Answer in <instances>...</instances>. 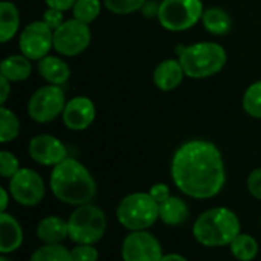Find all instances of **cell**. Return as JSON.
<instances>
[{
  "label": "cell",
  "mask_w": 261,
  "mask_h": 261,
  "mask_svg": "<svg viewBox=\"0 0 261 261\" xmlns=\"http://www.w3.org/2000/svg\"><path fill=\"white\" fill-rule=\"evenodd\" d=\"M171 177L188 197L211 199L217 196L226 180L220 150L203 139L182 144L171 159Z\"/></svg>",
  "instance_id": "6da1fadb"
},
{
  "label": "cell",
  "mask_w": 261,
  "mask_h": 261,
  "mask_svg": "<svg viewBox=\"0 0 261 261\" xmlns=\"http://www.w3.org/2000/svg\"><path fill=\"white\" fill-rule=\"evenodd\" d=\"M29 261H72V254L63 245H44L31 255Z\"/></svg>",
  "instance_id": "4316f807"
},
{
  "label": "cell",
  "mask_w": 261,
  "mask_h": 261,
  "mask_svg": "<svg viewBox=\"0 0 261 261\" xmlns=\"http://www.w3.org/2000/svg\"><path fill=\"white\" fill-rule=\"evenodd\" d=\"M231 254L239 261H252L258 255V243L249 234H239L229 245Z\"/></svg>",
  "instance_id": "603a6c76"
},
{
  "label": "cell",
  "mask_w": 261,
  "mask_h": 261,
  "mask_svg": "<svg viewBox=\"0 0 261 261\" xmlns=\"http://www.w3.org/2000/svg\"><path fill=\"white\" fill-rule=\"evenodd\" d=\"M29 156L43 167H55L67 159L66 145L52 135H38L29 141Z\"/></svg>",
  "instance_id": "4fadbf2b"
},
{
  "label": "cell",
  "mask_w": 261,
  "mask_h": 261,
  "mask_svg": "<svg viewBox=\"0 0 261 261\" xmlns=\"http://www.w3.org/2000/svg\"><path fill=\"white\" fill-rule=\"evenodd\" d=\"M23 243V231L20 223L9 214H0V252L3 255L17 251Z\"/></svg>",
  "instance_id": "e0dca14e"
},
{
  "label": "cell",
  "mask_w": 261,
  "mask_h": 261,
  "mask_svg": "<svg viewBox=\"0 0 261 261\" xmlns=\"http://www.w3.org/2000/svg\"><path fill=\"white\" fill-rule=\"evenodd\" d=\"M202 24L213 35H226L232 28V18L225 9L213 6L203 11Z\"/></svg>",
  "instance_id": "44dd1931"
},
{
  "label": "cell",
  "mask_w": 261,
  "mask_h": 261,
  "mask_svg": "<svg viewBox=\"0 0 261 261\" xmlns=\"http://www.w3.org/2000/svg\"><path fill=\"white\" fill-rule=\"evenodd\" d=\"M92 40V32L87 23L76 18L64 20L54 31V49L63 57H76L83 54Z\"/></svg>",
  "instance_id": "9c48e42d"
},
{
  "label": "cell",
  "mask_w": 261,
  "mask_h": 261,
  "mask_svg": "<svg viewBox=\"0 0 261 261\" xmlns=\"http://www.w3.org/2000/svg\"><path fill=\"white\" fill-rule=\"evenodd\" d=\"M63 122L69 130L83 132L92 125L96 116L95 102L87 96H75L66 102L63 112Z\"/></svg>",
  "instance_id": "5bb4252c"
},
{
  "label": "cell",
  "mask_w": 261,
  "mask_h": 261,
  "mask_svg": "<svg viewBox=\"0 0 261 261\" xmlns=\"http://www.w3.org/2000/svg\"><path fill=\"white\" fill-rule=\"evenodd\" d=\"M20 14L14 3L3 0L0 3V41L8 43L18 31Z\"/></svg>",
  "instance_id": "7402d4cb"
},
{
  "label": "cell",
  "mask_w": 261,
  "mask_h": 261,
  "mask_svg": "<svg viewBox=\"0 0 261 261\" xmlns=\"http://www.w3.org/2000/svg\"><path fill=\"white\" fill-rule=\"evenodd\" d=\"M260 222H261V220H260Z\"/></svg>",
  "instance_id": "ab89813d"
},
{
  "label": "cell",
  "mask_w": 261,
  "mask_h": 261,
  "mask_svg": "<svg viewBox=\"0 0 261 261\" xmlns=\"http://www.w3.org/2000/svg\"><path fill=\"white\" fill-rule=\"evenodd\" d=\"M242 106L251 118L261 119V80L252 83L246 89L242 99Z\"/></svg>",
  "instance_id": "d4e9b609"
},
{
  "label": "cell",
  "mask_w": 261,
  "mask_h": 261,
  "mask_svg": "<svg viewBox=\"0 0 261 261\" xmlns=\"http://www.w3.org/2000/svg\"><path fill=\"white\" fill-rule=\"evenodd\" d=\"M0 194H2L0 210H2V213H6V208H8V202H9V196H8V191H6L5 188H0Z\"/></svg>",
  "instance_id": "8d00e7d4"
},
{
  "label": "cell",
  "mask_w": 261,
  "mask_h": 261,
  "mask_svg": "<svg viewBox=\"0 0 261 261\" xmlns=\"http://www.w3.org/2000/svg\"><path fill=\"white\" fill-rule=\"evenodd\" d=\"M32 64L28 57L23 54L20 55H9L3 58L0 63V75L9 80L11 83H20L31 76Z\"/></svg>",
  "instance_id": "d6986e66"
},
{
  "label": "cell",
  "mask_w": 261,
  "mask_h": 261,
  "mask_svg": "<svg viewBox=\"0 0 261 261\" xmlns=\"http://www.w3.org/2000/svg\"><path fill=\"white\" fill-rule=\"evenodd\" d=\"M248 190L255 199L261 200V168L254 170L249 174V177H248Z\"/></svg>",
  "instance_id": "1f68e13d"
},
{
  "label": "cell",
  "mask_w": 261,
  "mask_h": 261,
  "mask_svg": "<svg viewBox=\"0 0 261 261\" xmlns=\"http://www.w3.org/2000/svg\"><path fill=\"white\" fill-rule=\"evenodd\" d=\"M240 234V220L234 211L225 206L202 213L193 225L194 239L206 248L229 246Z\"/></svg>",
  "instance_id": "3957f363"
},
{
  "label": "cell",
  "mask_w": 261,
  "mask_h": 261,
  "mask_svg": "<svg viewBox=\"0 0 261 261\" xmlns=\"http://www.w3.org/2000/svg\"><path fill=\"white\" fill-rule=\"evenodd\" d=\"M188 78L203 80L219 73L228 60L226 50L216 41H200L182 46L177 58Z\"/></svg>",
  "instance_id": "277c9868"
},
{
  "label": "cell",
  "mask_w": 261,
  "mask_h": 261,
  "mask_svg": "<svg viewBox=\"0 0 261 261\" xmlns=\"http://www.w3.org/2000/svg\"><path fill=\"white\" fill-rule=\"evenodd\" d=\"M0 261H11V260H9V258H6L5 255H2V257H0Z\"/></svg>",
  "instance_id": "f35d334b"
},
{
  "label": "cell",
  "mask_w": 261,
  "mask_h": 261,
  "mask_svg": "<svg viewBox=\"0 0 261 261\" xmlns=\"http://www.w3.org/2000/svg\"><path fill=\"white\" fill-rule=\"evenodd\" d=\"M37 70L47 84H54V86H63L70 78L69 64L60 57H54V55H46L44 58H41L37 63Z\"/></svg>",
  "instance_id": "2e32d148"
},
{
  "label": "cell",
  "mask_w": 261,
  "mask_h": 261,
  "mask_svg": "<svg viewBox=\"0 0 261 261\" xmlns=\"http://www.w3.org/2000/svg\"><path fill=\"white\" fill-rule=\"evenodd\" d=\"M161 261H188L185 257H182V255H179V254H167V255H164L162 257V260Z\"/></svg>",
  "instance_id": "74e56055"
},
{
  "label": "cell",
  "mask_w": 261,
  "mask_h": 261,
  "mask_svg": "<svg viewBox=\"0 0 261 261\" xmlns=\"http://www.w3.org/2000/svg\"><path fill=\"white\" fill-rule=\"evenodd\" d=\"M37 237L44 245H61V242L69 237L67 222L57 216H47L38 223Z\"/></svg>",
  "instance_id": "ac0fdd59"
},
{
  "label": "cell",
  "mask_w": 261,
  "mask_h": 261,
  "mask_svg": "<svg viewBox=\"0 0 261 261\" xmlns=\"http://www.w3.org/2000/svg\"><path fill=\"white\" fill-rule=\"evenodd\" d=\"M20 133V121L17 115L6 109L5 106H0V141L2 144L14 141Z\"/></svg>",
  "instance_id": "cb8c5ba5"
},
{
  "label": "cell",
  "mask_w": 261,
  "mask_h": 261,
  "mask_svg": "<svg viewBox=\"0 0 261 261\" xmlns=\"http://www.w3.org/2000/svg\"><path fill=\"white\" fill-rule=\"evenodd\" d=\"M202 0H162L158 20L161 26L171 32L191 29L203 15Z\"/></svg>",
  "instance_id": "52a82bcc"
},
{
  "label": "cell",
  "mask_w": 261,
  "mask_h": 261,
  "mask_svg": "<svg viewBox=\"0 0 261 261\" xmlns=\"http://www.w3.org/2000/svg\"><path fill=\"white\" fill-rule=\"evenodd\" d=\"M148 194H150L159 205H161L162 202H165L167 199L171 197L170 188H168V185H165V184H154V185L150 188Z\"/></svg>",
  "instance_id": "d6a6232c"
},
{
  "label": "cell",
  "mask_w": 261,
  "mask_h": 261,
  "mask_svg": "<svg viewBox=\"0 0 261 261\" xmlns=\"http://www.w3.org/2000/svg\"><path fill=\"white\" fill-rule=\"evenodd\" d=\"M118 222L128 231H147L159 219V203L148 193H133L116 208Z\"/></svg>",
  "instance_id": "5b68a950"
},
{
  "label": "cell",
  "mask_w": 261,
  "mask_h": 261,
  "mask_svg": "<svg viewBox=\"0 0 261 261\" xmlns=\"http://www.w3.org/2000/svg\"><path fill=\"white\" fill-rule=\"evenodd\" d=\"M104 6L116 15H128L144 8L147 0H102Z\"/></svg>",
  "instance_id": "83f0119b"
},
{
  "label": "cell",
  "mask_w": 261,
  "mask_h": 261,
  "mask_svg": "<svg viewBox=\"0 0 261 261\" xmlns=\"http://www.w3.org/2000/svg\"><path fill=\"white\" fill-rule=\"evenodd\" d=\"M72 261H98L99 254L93 245H76L72 251Z\"/></svg>",
  "instance_id": "f546056e"
},
{
  "label": "cell",
  "mask_w": 261,
  "mask_h": 261,
  "mask_svg": "<svg viewBox=\"0 0 261 261\" xmlns=\"http://www.w3.org/2000/svg\"><path fill=\"white\" fill-rule=\"evenodd\" d=\"M76 0H44V3L47 5V8H54L58 11H69L73 8Z\"/></svg>",
  "instance_id": "836d02e7"
},
{
  "label": "cell",
  "mask_w": 261,
  "mask_h": 261,
  "mask_svg": "<svg viewBox=\"0 0 261 261\" xmlns=\"http://www.w3.org/2000/svg\"><path fill=\"white\" fill-rule=\"evenodd\" d=\"M121 255L124 261H161L164 257L159 240L147 231H132L122 242Z\"/></svg>",
  "instance_id": "7c38bea8"
},
{
  "label": "cell",
  "mask_w": 261,
  "mask_h": 261,
  "mask_svg": "<svg viewBox=\"0 0 261 261\" xmlns=\"http://www.w3.org/2000/svg\"><path fill=\"white\" fill-rule=\"evenodd\" d=\"M20 170L18 159L11 151H0V176L2 177H12Z\"/></svg>",
  "instance_id": "f1b7e54d"
},
{
  "label": "cell",
  "mask_w": 261,
  "mask_h": 261,
  "mask_svg": "<svg viewBox=\"0 0 261 261\" xmlns=\"http://www.w3.org/2000/svg\"><path fill=\"white\" fill-rule=\"evenodd\" d=\"M11 92V81L0 75V106H5Z\"/></svg>",
  "instance_id": "e575fe53"
},
{
  "label": "cell",
  "mask_w": 261,
  "mask_h": 261,
  "mask_svg": "<svg viewBox=\"0 0 261 261\" xmlns=\"http://www.w3.org/2000/svg\"><path fill=\"white\" fill-rule=\"evenodd\" d=\"M66 107V95L61 86L47 84L37 89L28 102V115L38 124H47L63 115Z\"/></svg>",
  "instance_id": "ba28073f"
},
{
  "label": "cell",
  "mask_w": 261,
  "mask_h": 261,
  "mask_svg": "<svg viewBox=\"0 0 261 261\" xmlns=\"http://www.w3.org/2000/svg\"><path fill=\"white\" fill-rule=\"evenodd\" d=\"M50 190L54 196L73 206L87 205L96 196V182L89 170L76 159H64L50 173Z\"/></svg>",
  "instance_id": "7a4b0ae2"
},
{
  "label": "cell",
  "mask_w": 261,
  "mask_h": 261,
  "mask_svg": "<svg viewBox=\"0 0 261 261\" xmlns=\"http://www.w3.org/2000/svg\"><path fill=\"white\" fill-rule=\"evenodd\" d=\"M9 194L21 206H35L44 197V182L31 168H20L9 180Z\"/></svg>",
  "instance_id": "8fae6325"
},
{
  "label": "cell",
  "mask_w": 261,
  "mask_h": 261,
  "mask_svg": "<svg viewBox=\"0 0 261 261\" xmlns=\"http://www.w3.org/2000/svg\"><path fill=\"white\" fill-rule=\"evenodd\" d=\"M43 21L50 28V29H57L63 24L64 17H63V11L54 9V8H47L43 14Z\"/></svg>",
  "instance_id": "4dcf8cb0"
},
{
  "label": "cell",
  "mask_w": 261,
  "mask_h": 261,
  "mask_svg": "<svg viewBox=\"0 0 261 261\" xmlns=\"http://www.w3.org/2000/svg\"><path fill=\"white\" fill-rule=\"evenodd\" d=\"M67 226L72 242L76 245H95L104 237L107 220L101 208L87 203L76 206L67 220Z\"/></svg>",
  "instance_id": "8992f818"
},
{
  "label": "cell",
  "mask_w": 261,
  "mask_h": 261,
  "mask_svg": "<svg viewBox=\"0 0 261 261\" xmlns=\"http://www.w3.org/2000/svg\"><path fill=\"white\" fill-rule=\"evenodd\" d=\"M18 47L31 61H40L49 55L50 49H54V29H50L43 20L31 21L20 32Z\"/></svg>",
  "instance_id": "30bf717a"
},
{
  "label": "cell",
  "mask_w": 261,
  "mask_h": 261,
  "mask_svg": "<svg viewBox=\"0 0 261 261\" xmlns=\"http://www.w3.org/2000/svg\"><path fill=\"white\" fill-rule=\"evenodd\" d=\"M190 216L188 205L179 197H170L159 205V219L168 226H179Z\"/></svg>",
  "instance_id": "ffe728a7"
},
{
  "label": "cell",
  "mask_w": 261,
  "mask_h": 261,
  "mask_svg": "<svg viewBox=\"0 0 261 261\" xmlns=\"http://www.w3.org/2000/svg\"><path fill=\"white\" fill-rule=\"evenodd\" d=\"M99 12H101V0H76L72 8L73 18L87 24L95 21Z\"/></svg>",
  "instance_id": "484cf974"
},
{
  "label": "cell",
  "mask_w": 261,
  "mask_h": 261,
  "mask_svg": "<svg viewBox=\"0 0 261 261\" xmlns=\"http://www.w3.org/2000/svg\"><path fill=\"white\" fill-rule=\"evenodd\" d=\"M184 76L187 75L184 72L180 61L174 58H168V60L161 61L156 66L153 72V83L159 90L171 92L180 86V83L184 81Z\"/></svg>",
  "instance_id": "9a60e30c"
},
{
  "label": "cell",
  "mask_w": 261,
  "mask_h": 261,
  "mask_svg": "<svg viewBox=\"0 0 261 261\" xmlns=\"http://www.w3.org/2000/svg\"><path fill=\"white\" fill-rule=\"evenodd\" d=\"M142 12H144V15H148V17H151V15H156L158 17V12H159V6H156L154 3H145L144 5V8H142Z\"/></svg>",
  "instance_id": "d590c367"
}]
</instances>
